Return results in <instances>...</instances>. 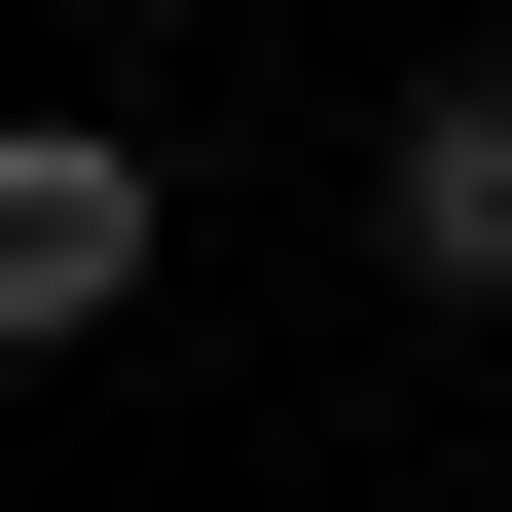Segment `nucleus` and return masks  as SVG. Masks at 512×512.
I'll return each mask as SVG.
<instances>
[{
    "instance_id": "nucleus-1",
    "label": "nucleus",
    "mask_w": 512,
    "mask_h": 512,
    "mask_svg": "<svg viewBox=\"0 0 512 512\" xmlns=\"http://www.w3.org/2000/svg\"><path fill=\"white\" fill-rule=\"evenodd\" d=\"M110 293H147V147L110 110H0V366H74Z\"/></svg>"
},
{
    "instance_id": "nucleus-2",
    "label": "nucleus",
    "mask_w": 512,
    "mask_h": 512,
    "mask_svg": "<svg viewBox=\"0 0 512 512\" xmlns=\"http://www.w3.org/2000/svg\"><path fill=\"white\" fill-rule=\"evenodd\" d=\"M366 220H403V293H512V74H439L403 147H366Z\"/></svg>"
}]
</instances>
